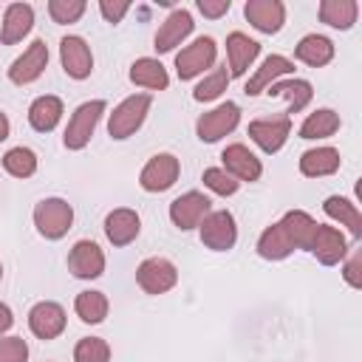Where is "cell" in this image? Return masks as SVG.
Segmentation results:
<instances>
[{
	"mask_svg": "<svg viewBox=\"0 0 362 362\" xmlns=\"http://www.w3.org/2000/svg\"><path fill=\"white\" fill-rule=\"evenodd\" d=\"M294 57L311 68H322L334 59V42L322 34H305L294 48Z\"/></svg>",
	"mask_w": 362,
	"mask_h": 362,
	"instance_id": "cell-26",
	"label": "cell"
},
{
	"mask_svg": "<svg viewBox=\"0 0 362 362\" xmlns=\"http://www.w3.org/2000/svg\"><path fill=\"white\" fill-rule=\"evenodd\" d=\"M280 226L286 229V235H288V240H291L294 249H311V240H314L320 223L308 212H303V209H288L283 215Z\"/></svg>",
	"mask_w": 362,
	"mask_h": 362,
	"instance_id": "cell-25",
	"label": "cell"
},
{
	"mask_svg": "<svg viewBox=\"0 0 362 362\" xmlns=\"http://www.w3.org/2000/svg\"><path fill=\"white\" fill-rule=\"evenodd\" d=\"M215 57H218V45L212 37H198L195 42H189L187 48H181L175 54V74L181 82L187 79H195L198 74H204L206 68L215 65Z\"/></svg>",
	"mask_w": 362,
	"mask_h": 362,
	"instance_id": "cell-3",
	"label": "cell"
},
{
	"mask_svg": "<svg viewBox=\"0 0 362 362\" xmlns=\"http://www.w3.org/2000/svg\"><path fill=\"white\" fill-rule=\"evenodd\" d=\"M74 311L82 322L96 325L107 317V297L102 291H79L74 300Z\"/></svg>",
	"mask_w": 362,
	"mask_h": 362,
	"instance_id": "cell-33",
	"label": "cell"
},
{
	"mask_svg": "<svg viewBox=\"0 0 362 362\" xmlns=\"http://www.w3.org/2000/svg\"><path fill=\"white\" fill-rule=\"evenodd\" d=\"M8 130H11V124H8V116L0 110V141H6V139H8Z\"/></svg>",
	"mask_w": 362,
	"mask_h": 362,
	"instance_id": "cell-44",
	"label": "cell"
},
{
	"mask_svg": "<svg viewBox=\"0 0 362 362\" xmlns=\"http://www.w3.org/2000/svg\"><path fill=\"white\" fill-rule=\"evenodd\" d=\"M3 167L8 175L14 178H31L37 173V156L34 150L28 147H11L6 156H3Z\"/></svg>",
	"mask_w": 362,
	"mask_h": 362,
	"instance_id": "cell-34",
	"label": "cell"
},
{
	"mask_svg": "<svg viewBox=\"0 0 362 362\" xmlns=\"http://www.w3.org/2000/svg\"><path fill=\"white\" fill-rule=\"evenodd\" d=\"M74 223V206L65 198H42L34 206V226L45 240H59Z\"/></svg>",
	"mask_w": 362,
	"mask_h": 362,
	"instance_id": "cell-2",
	"label": "cell"
},
{
	"mask_svg": "<svg viewBox=\"0 0 362 362\" xmlns=\"http://www.w3.org/2000/svg\"><path fill=\"white\" fill-rule=\"evenodd\" d=\"M204 184L218 195H235L238 187H240V181H235L223 167H206L204 170Z\"/></svg>",
	"mask_w": 362,
	"mask_h": 362,
	"instance_id": "cell-38",
	"label": "cell"
},
{
	"mask_svg": "<svg viewBox=\"0 0 362 362\" xmlns=\"http://www.w3.org/2000/svg\"><path fill=\"white\" fill-rule=\"evenodd\" d=\"M139 229H141V221L133 209L127 206H119L113 209L107 218H105V235L113 246H127L139 238Z\"/></svg>",
	"mask_w": 362,
	"mask_h": 362,
	"instance_id": "cell-21",
	"label": "cell"
},
{
	"mask_svg": "<svg viewBox=\"0 0 362 362\" xmlns=\"http://www.w3.org/2000/svg\"><path fill=\"white\" fill-rule=\"evenodd\" d=\"M337 130H339V113H334L331 107H320L308 113L305 122L300 124V139H328Z\"/></svg>",
	"mask_w": 362,
	"mask_h": 362,
	"instance_id": "cell-32",
	"label": "cell"
},
{
	"mask_svg": "<svg viewBox=\"0 0 362 362\" xmlns=\"http://www.w3.org/2000/svg\"><path fill=\"white\" fill-rule=\"evenodd\" d=\"M238 122H240V107H238L235 102H223V105H218L215 110H206V113L195 122V133H198L201 141L212 144V141L223 139L226 133H232V130L238 127Z\"/></svg>",
	"mask_w": 362,
	"mask_h": 362,
	"instance_id": "cell-6",
	"label": "cell"
},
{
	"mask_svg": "<svg viewBox=\"0 0 362 362\" xmlns=\"http://www.w3.org/2000/svg\"><path fill=\"white\" fill-rule=\"evenodd\" d=\"M291 252H294V246H291L286 229L280 226V221L272 223V226H266V229L260 232V238H257V255H260L263 260H283V257H288Z\"/></svg>",
	"mask_w": 362,
	"mask_h": 362,
	"instance_id": "cell-30",
	"label": "cell"
},
{
	"mask_svg": "<svg viewBox=\"0 0 362 362\" xmlns=\"http://www.w3.org/2000/svg\"><path fill=\"white\" fill-rule=\"evenodd\" d=\"M243 14L263 34H277L286 23V6L280 0H246Z\"/></svg>",
	"mask_w": 362,
	"mask_h": 362,
	"instance_id": "cell-16",
	"label": "cell"
},
{
	"mask_svg": "<svg viewBox=\"0 0 362 362\" xmlns=\"http://www.w3.org/2000/svg\"><path fill=\"white\" fill-rule=\"evenodd\" d=\"M291 133V116H269V119H255L249 122V139L263 150V153H277Z\"/></svg>",
	"mask_w": 362,
	"mask_h": 362,
	"instance_id": "cell-9",
	"label": "cell"
},
{
	"mask_svg": "<svg viewBox=\"0 0 362 362\" xmlns=\"http://www.w3.org/2000/svg\"><path fill=\"white\" fill-rule=\"evenodd\" d=\"M68 272L79 280H93L105 272V252L93 240H76L68 252Z\"/></svg>",
	"mask_w": 362,
	"mask_h": 362,
	"instance_id": "cell-13",
	"label": "cell"
},
{
	"mask_svg": "<svg viewBox=\"0 0 362 362\" xmlns=\"http://www.w3.org/2000/svg\"><path fill=\"white\" fill-rule=\"evenodd\" d=\"M99 11H102V17H105L107 23H119V20L130 11V3H127V0H116V3H113V0H102V3H99Z\"/></svg>",
	"mask_w": 362,
	"mask_h": 362,
	"instance_id": "cell-40",
	"label": "cell"
},
{
	"mask_svg": "<svg viewBox=\"0 0 362 362\" xmlns=\"http://www.w3.org/2000/svg\"><path fill=\"white\" fill-rule=\"evenodd\" d=\"M294 71V62L291 59H286V57H280V54H272V57H266L263 59V65L255 71V76L246 82V88H243V93L246 96H257V93H263L272 82H277L280 76H286V74H291Z\"/></svg>",
	"mask_w": 362,
	"mask_h": 362,
	"instance_id": "cell-22",
	"label": "cell"
},
{
	"mask_svg": "<svg viewBox=\"0 0 362 362\" xmlns=\"http://www.w3.org/2000/svg\"><path fill=\"white\" fill-rule=\"evenodd\" d=\"M62 119V99L59 96H37L28 107V124L37 130V133H51Z\"/></svg>",
	"mask_w": 362,
	"mask_h": 362,
	"instance_id": "cell-23",
	"label": "cell"
},
{
	"mask_svg": "<svg viewBox=\"0 0 362 362\" xmlns=\"http://www.w3.org/2000/svg\"><path fill=\"white\" fill-rule=\"evenodd\" d=\"M209 206H212V201L204 195V192H198V189H189V192H184V195H178L173 204H170V221L178 226V229H195V226H201V221L209 215Z\"/></svg>",
	"mask_w": 362,
	"mask_h": 362,
	"instance_id": "cell-10",
	"label": "cell"
},
{
	"mask_svg": "<svg viewBox=\"0 0 362 362\" xmlns=\"http://www.w3.org/2000/svg\"><path fill=\"white\" fill-rule=\"evenodd\" d=\"M31 25H34V8L28 3H8L0 23V42L3 45L20 42L31 31Z\"/></svg>",
	"mask_w": 362,
	"mask_h": 362,
	"instance_id": "cell-19",
	"label": "cell"
},
{
	"mask_svg": "<svg viewBox=\"0 0 362 362\" xmlns=\"http://www.w3.org/2000/svg\"><path fill=\"white\" fill-rule=\"evenodd\" d=\"M238 240L235 215L229 209H215L201 221V243L212 252H226Z\"/></svg>",
	"mask_w": 362,
	"mask_h": 362,
	"instance_id": "cell-5",
	"label": "cell"
},
{
	"mask_svg": "<svg viewBox=\"0 0 362 362\" xmlns=\"http://www.w3.org/2000/svg\"><path fill=\"white\" fill-rule=\"evenodd\" d=\"M130 82L141 85V88H150V90H164L170 85V76H167V68L158 59L141 57L130 65Z\"/></svg>",
	"mask_w": 362,
	"mask_h": 362,
	"instance_id": "cell-28",
	"label": "cell"
},
{
	"mask_svg": "<svg viewBox=\"0 0 362 362\" xmlns=\"http://www.w3.org/2000/svg\"><path fill=\"white\" fill-rule=\"evenodd\" d=\"M345 283L354 286V288H362V252H354L351 260L345 263V272H342Z\"/></svg>",
	"mask_w": 362,
	"mask_h": 362,
	"instance_id": "cell-41",
	"label": "cell"
},
{
	"mask_svg": "<svg viewBox=\"0 0 362 362\" xmlns=\"http://www.w3.org/2000/svg\"><path fill=\"white\" fill-rule=\"evenodd\" d=\"M337 170H339V150L334 147H311L300 156V173L305 178L334 175Z\"/></svg>",
	"mask_w": 362,
	"mask_h": 362,
	"instance_id": "cell-24",
	"label": "cell"
},
{
	"mask_svg": "<svg viewBox=\"0 0 362 362\" xmlns=\"http://www.w3.org/2000/svg\"><path fill=\"white\" fill-rule=\"evenodd\" d=\"M136 283L147 294H164L178 283V269L167 257H147L136 269Z\"/></svg>",
	"mask_w": 362,
	"mask_h": 362,
	"instance_id": "cell-8",
	"label": "cell"
},
{
	"mask_svg": "<svg viewBox=\"0 0 362 362\" xmlns=\"http://www.w3.org/2000/svg\"><path fill=\"white\" fill-rule=\"evenodd\" d=\"M150 105H153V99L147 93H133L124 102H119L113 107V113L107 116V133H110V139H119V141L122 139H130L144 124Z\"/></svg>",
	"mask_w": 362,
	"mask_h": 362,
	"instance_id": "cell-1",
	"label": "cell"
},
{
	"mask_svg": "<svg viewBox=\"0 0 362 362\" xmlns=\"http://www.w3.org/2000/svg\"><path fill=\"white\" fill-rule=\"evenodd\" d=\"M226 88H229V74H226V68H212V71L195 85L192 99H195V102H212V99H218Z\"/></svg>",
	"mask_w": 362,
	"mask_h": 362,
	"instance_id": "cell-35",
	"label": "cell"
},
{
	"mask_svg": "<svg viewBox=\"0 0 362 362\" xmlns=\"http://www.w3.org/2000/svg\"><path fill=\"white\" fill-rule=\"evenodd\" d=\"M223 170L235 178V181H257L263 175V164L260 158L246 147V144H229L223 153Z\"/></svg>",
	"mask_w": 362,
	"mask_h": 362,
	"instance_id": "cell-15",
	"label": "cell"
},
{
	"mask_svg": "<svg viewBox=\"0 0 362 362\" xmlns=\"http://www.w3.org/2000/svg\"><path fill=\"white\" fill-rule=\"evenodd\" d=\"M59 59H62V68L71 79H88L93 71L90 45L76 34H68L59 40Z\"/></svg>",
	"mask_w": 362,
	"mask_h": 362,
	"instance_id": "cell-11",
	"label": "cell"
},
{
	"mask_svg": "<svg viewBox=\"0 0 362 362\" xmlns=\"http://www.w3.org/2000/svg\"><path fill=\"white\" fill-rule=\"evenodd\" d=\"M28 328L40 339H57L65 331V308L59 303L42 300L28 311Z\"/></svg>",
	"mask_w": 362,
	"mask_h": 362,
	"instance_id": "cell-14",
	"label": "cell"
},
{
	"mask_svg": "<svg viewBox=\"0 0 362 362\" xmlns=\"http://www.w3.org/2000/svg\"><path fill=\"white\" fill-rule=\"evenodd\" d=\"M74 362H110V345L102 337H82L74 348Z\"/></svg>",
	"mask_w": 362,
	"mask_h": 362,
	"instance_id": "cell-36",
	"label": "cell"
},
{
	"mask_svg": "<svg viewBox=\"0 0 362 362\" xmlns=\"http://www.w3.org/2000/svg\"><path fill=\"white\" fill-rule=\"evenodd\" d=\"M102 113H105V102H102V99H93V102L79 105V107L74 110L68 127H65L62 144H65L68 150H82V147L90 141V136H93V130H96Z\"/></svg>",
	"mask_w": 362,
	"mask_h": 362,
	"instance_id": "cell-4",
	"label": "cell"
},
{
	"mask_svg": "<svg viewBox=\"0 0 362 362\" xmlns=\"http://www.w3.org/2000/svg\"><path fill=\"white\" fill-rule=\"evenodd\" d=\"M272 96H283L286 102H288V107H286V116L288 113H300L308 102H311V96H314V88H311V82H305V79H286V82H272L269 88H266Z\"/></svg>",
	"mask_w": 362,
	"mask_h": 362,
	"instance_id": "cell-29",
	"label": "cell"
},
{
	"mask_svg": "<svg viewBox=\"0 0 362 362\" xmlns=\"http://www.w3.org/2000/svg\"><path fill=\"white\" fill-rule=\"evenodd\" d=\"M45 65H48V45H45V40H34V42L11 62L8 79H11L14 85H28V82L40 79V74L45 71Z\"/></svg>",
	"mask_w": 362,
	"mask_h": 362,
	"instance_id": "cell-12",
	"label": "cell"
},
{
	"mask_svg": "<svg viewBox=\"0 0 362 362\" xmlns=\"http://www.w3.org/2000/svg\"><path fill=\"white\" fill-rule=\"evenodd\" d=\"M325 215L331 221H339L342 226H348V232L354 238H362V212L359 206L351 201V198H342V195H328L325 204H322Z\"/></svg>",
	"mask_w": 362,
	"mask_h": 362,
	"instance_id": "cell-27",
	"label": "cell"
},
{
	"mask_svg": "<svg viewBox=\"0 0 362 362\" xmlns=\"http://www.w3.org/2000/svg\"><path fill=\"white\" fill-rule=\"evenodd\" d=\"M11 322H14V317H11V308H8L6 303H0V334H6V331L11 328Z\"/></svg>",
	"mask_w": 362,
	"mask_h": 362,
	"instance_id": "cell-43",
	"label": "cell"
},
{
	"mask_svg": "<svg viewBox=\"0 0 362 362\" xmlns=\"http://www.w3.org/2000/svg\"><path fill=\"white\" fill-rule=\"evenodd\" d=\"M0 277H3V266H0Z\"/></svg>",
	"mask_w": 362,
	"mask_h": 362,
	"instance_id": "cell-45",
	"label": "cell"
},
{
	"mask_svg": "<svg viewBox=\"0 0 362 362\" xmlns=\"http://www.w3.org/2000/svg\"><path fill=\"white\" fill-rule=\"evenodd\" d=\"M85 0H51L48 3V14L54 23L59 25H68V23H76L82 14H85Z\"/></svg>",
	"mask_w": 362,
	"mask_h": 362,
	"instance_id": "cell-37",
	"label": "cell"
},
{
	"mask_svg": "<svg viewBox=\"0 0 362 362\" xmlns=\"http://www.w3.org/2000/svg\"><path fill=\"white\" fill-rule=\"evenodd\" d=\"M229 0H198V11L204 14V17H212V20H218V17H223L226 11H229Z\"/></svg>",
	"mask_w": 362,
	"mask_h": 362,
	"instance_id": "cell-42",
	"label": "cell"
},
{
	"mask_svg": "<svg viewBox=\"0 0 362 362\" xmlns=\"http://www.w3.org/2000/svg\"><path fill=\"white\" fill-rule=\"evenodd\" d=\"M260 54V42H255L243 31H232L226 37V57H229V76H243L246 68Z\"/></svg>",
	"mask_w": 362,
	"mask_h": 362,
	"instance_id": "cell-20",
	"label": "cell"
},
{
	"mask_svg": "<svg viewBox=\"0 0 362 362\" xmlns=\"http://www.w3.org/2000/svg\"><path fill=\"white\" fill-rule=\"evenodd\" d=\"M195 23H192V14L187 8H173V14L158 25L156 31V51L158 54H167L173 51L175 45H181V40H187L192 34Z\"/></svg>",
	"mask_w": 362,
	"mask_h": 362,
	"instance_id": "cell-17",
	"label": "cell"
},
{
	"mask_svg": "<svg viewBox=\"0 0 362 362\" xmlns=\"http://www.w3.org/2000/svg\"><path fill=\"white\" fill-rule=\"evenodd\" d=\"M178 173H181L178 158H175L173 153H158V156H153V158L141 167L139 184H141V189H147V192H164V189H170V187L178 181Z\"/></svg>",
	"mask_w": 362,
	"mask_h": 362,
	"instance_id": "cell-7",
	"label": "cell"
},
{
	"mask_svg": "<svg viewBox=\"0 0 362 362\" xmlns=\"http://www.w3.org/2000/svg\"><path fill=\"white\" fill-rule=\"evenodd\" d=\"M28 345L23 337H0V362H25Z\"/></svg>",
	"mask_w": 362,
	"mask_h": 362,
	"instance_id": "cell-39",
	"label": "cell"
},
{
	"mask_svg": "<svg viewBox=\"0 0 362 362\" xmlns=\"http://www.w3.org/2000/svg\"><path fill=\"white\" fill-rule=\"evenodd\" d=\"M359 14V3L356 0H322L320 3V20L331 28H342L348 31L356 23Z\"/></svg>",
	"mask_w": 362,
	"mask_h": 362,
	"instance_id": "cell-31",
	"label": "cell"
},
{
	"mask_svg": "<svg viewBox=\"0 0 362 362\" xmlns=\"http://www.w3.org/2000/svg\"><path fill=\"white\" fill-rule=\"evenodd\" d=\"M308 252H311L322 266H337V263L348 255V243H345V238H342V232H339L337 226L320 223Z\"/></svg>",
	"mask_w": 362,
	"mask_h": 362,
	"instance_id": "cell-18",
	"label": "cell"
}]
</instances>
